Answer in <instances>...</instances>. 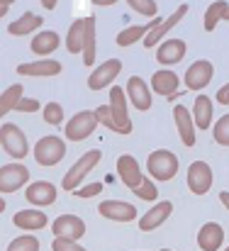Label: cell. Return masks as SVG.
I'll return each instance as SVG.
<instances>
[{
  "instance_id": "6da1fadb",
  "label": "cell",
  "mask_w": 229,
  "mask_h": 251,
  "mask_svg": "<svg viewBox=\"0 0 229 251\" xmlns=\"http://www.w3.org/2000/svg\"><path fill=\"white\" fill-rule=\"evenodd\" d=\"M178 156L173 154V151H168V149H156L149 154V159H147V168H149V176H152V180H158V183H166V180H171L176 173H178Z\"/></svg>"
},
{
  "instance_id": "7a4b0ae2",
  "label": "cell",
  "mask_w": 229,
  "mask_h": 251,
  "mask_svg": "<svg viewBox=\"0 0 229 251\" xmlns=\"http://www.w3.org/2000/svg\"><path fill=\"white\" fill-rule=\"evenodd\" d=\"M100 159H102L100 149H90V151H85L76 164L66 171V176H64V180H61V188H64V190H69V193H74L76 188H80L83 178H85L93 168L100 164Z\"/></svg>"
},
{
  "instance_id": "3957f363",
  "label": "cell",
  "mask_w": 229,
  "mask_h": 251,
  "mask_svg": "<svg viewBox=\"0 0 229 251\" xmlns=\"http://www.w3.org/2000/svg\"><path fill=\"white\" fill-rule=\"evenodd\" d=\"M66 156V142L61 137L47 134L34 144V161L39 166H56Z\"/></svg>"
},
{
  "instance_id": "277c9868",
  "label": "cell",
  "mask_w": 229,
  "mask_h": 251,
  "mask_svg": "<svg viewBox=\"0 0 229 251\" xmlns=\"http://www.w3.org/2000/svg\"><path fill=\"white\" fill-rule=\"evenodd\" d=\"M110 115H112V125L117 134H129L132 132V120H129V110H127V95L120 85L110 88Z\"/></svg>"
},
{
  "instance_id": "5b68a950",
  "label": "cell",
  "mask_w": 229,
  "mask_h": 251,
  "mask_svg": "<svg viewBox=\"0 0 229 251\" xmlns=\"http://www.w3.org/2000/svg\"><path fill=\"white\" fill-rule=\"evenodd\" d=\"M0 144H2L5 154L12 156V159H25L29 154L27 134L17 125H12V122H7V125L0 127Z\"/></svg>"
},
{
  "instance_id": "8992f818",
  "label": "cell",
  "mask_w": 229,
  "mask_h": 251,
  "mask_svg": "<svg viewBox=\"0 0 229 251\" xmlns=\"http://www.w3.org/2000/svg\"><path fill=\"white\" fill-rule=\"evenodd\" d=\"M95 127H98L95 112L93 110H80L64 125V132H66L69 142H83V139H88L95 132Z\"/></svg>"
},
{
  "instance_id": "52a82bcc",
  "label": "cell",
  "mask_w": 229,
  "mask_h": 251,
  "mask_svg": "<svg viewBox=\"0 0 229 251\" xmlns=\"http://www.w3.org/2000/svg\"><path fill=\"white\" fill-rule=\"evenodd\" d=\"M120 71H122V61H120V59H107V61H102L100 66H95V69L90 71L88 88H90V90H102V88L112 85V81L120 76Z\"/></svg>"
},
{
  "instance_id": "ba28073f",
  "label": "cell",
  "mask_w": 229,
  "mask_h": 251,
  "mask_svg": "<svg viewBox=\"0 0 229 251\" xmlns=\"http://www.w3.org/2000/svg\"><path fill=\"white\" fill-rule=\"evenodd\" d=\"M25 183H29V168L25 164L0 166V193H17Z\"/></svg>"
},
{
  "instance_id": "9c48e42d",
  "label": "cell",
  "mask_w": 229,
  "mask_h": 251,
  "mask_svg": "<svg viewBox=\"0 0 229 251\" xmlns=\"http://www.w3.org/2000/svg\"><path fill=\"white\" fill-rule=\"evenodd\" d=\"M212 76H215L212 64L207 59H198V61H193L188 66V71L183 76V83H185V88H190V90H203V88L210 85Z\"/></svg>"
},
{
  "instance_id": "30bf717a",
  "label": "cell",
  "mask_w": 229,
  "mask_h": 251,
  "mask_svg": "<svg viewBox=\"0 0 229 251\" xmlns=\"http://www.w3.org/2000/svg\"><path fill=\"white\" fill-rule=\"evenodd\" d=\"M51 232L56 239H69V242H76L85 234V222L78 217V215H59L54 222H51Z\"/></svg>"
},
{
  "instance_id": "8fae6325",
  "label": "cell",
  "mask_w": 229,
  "mask_h": 251,
  "mask_svg": "<svg viewBox=\"0 0 229 251\" xmlns=\"http://www.w3.org/2000/svg\"><path fill=\"white\" fill-rule=\"evenodd\" d=\"M212 168L210 164H205V161H193L190 166H188V188H190V193H195V195H205V193H210V188H212Z\"/></svg>"
},
{
  "instance_id": "7c38bea8",
  "label": "cell",
  "mask_w": 229,
  "mask_h": 251,
  "mask_svg": "<svg viewBox=\"0 0 229 251\" xmlns=\"http://www.w3.org/2000/svg\"><path fill=\"white\" fill-rule=\"evenodd\" d=\"M98 212L105 220H112V222H132V220H137V207L132 202H125V200H105V202L98 205Z\"/></svg>"
},
{
  "instance_id": "4fadbf2b",
  "label": "cell",
  "mask_w": 229,
  "mask_h": 251,
  "mask_svg": "<svg viewBox=\"0 0 229 251\" xmlns=\"http://www.w3.org/2000/svg\"><path fill=\"white\" fill-rule=\"evenodd\" d=\"M25 198H27V202H32L34 207L54 205V202H56V185L49 183V180H34V183L27 185Z\"/></svg>"
},
{
  "instance_id": "5bb4252c",
  "label": "cell",
  "mask_w": 229,
  "mask_h": 251,
  "mask_svg": "<svg viewBox=\"0 0 229 251\" xmlns=\"http://www.w3.org/2000/svg\"><path fill=\"white\" fill-rule=\"evenodd\" d=\"M198 247L203 251H220L225 247V229L220 222H205L198 232Z\"/></svg>"
},
{
  "instance_id": "9a60e30c",
  "label": "cell",
  "mask_w": 229,
  "mask_h": 251,
  "mask_svg": "<svg viewBox=\"0 0 229 251\" xmlns=\"http://www.w3.org/2000/svg\"><path fill=\"white\" fill-rule=\"evenodd\" d=\"M117 173H120V180H122L129 190L139 188V183H142V178H144V173H142V168H139V161H137L132 154H122V156L117 159Z\"/></svg>"
},
{
  "instance_id": "2e32d148",
  "label": "cell",
  "mask_w": 229,
  "mask_h": 251,
  "mask_svg": "<svg viewBox=\"0 0 229 251\" xmlns=\"http://www.w3.org/2000/svg\"><path fill=\"white\" fill-rule=\"evenodd\" d=\"M171 212H173V205H171L168 200L156 202V205H152L149 212H144V215L139 217V229H142V232H153V229H158V227L171 217Z\"/></svg>"
},
{
  "instance_id": "e0dca14e",
  "label": "cell",
  "mask_w": 229,
  "mask_h": 251,
  "mask_svg": "<svg viewBox=\"0 0 229 251\" xmlns=\"http://www.w3.org/2000/svg\"><path fill=\"white\" fill-rule=\"evenodd\" d=\"M125 95L129 98V102H132L139 112H147V110L152 107V90H149V85L144 83L139 76H132V78L127 81Z\"/></svg>"
},
{
  "instance_id": "ac0fdd59",
  "label": "cell",
  "mask_w": 229,
  "mask_h": 251,
  "mask_svg": "<svg viewBox=\"0 0 229 251\" xmlns=\"http://www.w3.org/2000/svg\"><path fill=\"white\" fill-rule=\"evenodd\" d=\"M185 51H188V47H185L183 39H166V42H161L158 49H156V61H158L161 66H173V64L183 61Z\"/></svg>"
},
{
  "instance_id": "d6986e66",
  "label": "cell",
  "mask_w": 229,
  "mask_h": 251,
  "mask_svg": "<svg viewBox=\"0 0 229 251\" xmlns=\"http://www.w3.org/2000/svg\"><path fill=\"white\" fill-rule=\"evenodd\" d=\"M173 120H176V129L178 137L185 147H195V125L190 117V110L185 105H173Z\"/></svg>"
},
{
  "instance_id": "ffe728a7",
  "label": "cell",
  "mask_w": 229,
  "mask_h": 251,
  "mask_svg": "<svg viewBox=\"0 0 229 251\" xmlns=\"http://www.w3.org/2000/svg\"><path fill=\"white\" fill-rule=\"evenodd\" d=\"M190 117H193L195 129H210V127H212V117H215L212 98H207V95H198L195 102H193Z\"/></svg>"
},
{
  "instance_id": "44dd1931",
  "label": "cell",
  "mask_w": 229,
  "mask_h": 251,
  "mask_svg": "<svg viewBox=\"0 0 229 251\" xmlns=\"http://www.w3.org/2000/svg\"><path fill=\"white\" fill-rule=\"evenodd\" d=\"M185 12H188V5H178V10H176L171 17H166L161 25H156L152 32L144 37V47H158V39H163V37H166V34H168V32L183 20V17H185Z\"/></svg>"
},
{
  "instance_id": "7402d4cb",
  "label": "cell",
  "mask_w": 229,
  "mask_h": 251,
  "mask_svg": "<svg viewBox=\"0 0 229 251\" xmlns=\"http://www.w3.org/2000/svg\"><path fill=\"white\" fill-rule=\"evenodd\" d=\"M61 69H64L61 61L39 59V61H32V64H20L17 66V74L20 76H42V78H49V76H59Z\"/></svg>"
},
{
  "instance_id": "603a6c76",
  "label": "cell",
  "mask_w": 229,
  "mask_h": 251,
  "mask_svg": "<svg viewBox=\"0 0 229 251\" xmlns=\"http://www.w3.org/2000/svg\"><path fill=\"white\" fill-rule=\"evenodd\" d=\"M178 85H180V78L171 69H161V71H156L152 76V88H153V93H158V95L171 98V95H176Z\"/></svg>"
},
{
  "instance_id": "cb8c5ba5",
  "label": "cell",
  "mask_w": 229,
  "mask_h": 251,
  "mask_svg": "<svg viewBox=\"0 0 229 251\" xmlns=\"http://www.w3.org/2000/svg\"><path fill=\"white\" fill-rule=\"evenodd\" d=\"M161 22H163L161 17H153L149 25H132V27H125V29L117 34V47H132V44H137L139 39H144L153 27L161 25Z\"/></svg>"
},
{
  "instance_id": "d4e9b609",
  "label": "cell",
  "mask_w": 229,
  "mask_h": 251,
  "mask_svg": "<svg viewBox=\"0 0 229 251\" xmlns=\"http://www.w3.org/2000/svg\"><path fill=\"white\" fill-rule=\"evenodd\" d=\"M61 47V39H59V34L56 32H51V29H42L39 34H34V39H32V44H29V49L37 54V56H49L51 51H56Z\"/></svg>"
},
{
  "instance_id": "484cf974",
  "label": "cell",
  "mask_w": 229,
  "mask_h": 251,
  "mask_svg": "<svg viewBox=\"0 0 229 251\" xmlns=\"http://www.w3.org/2000/svg\"><path fill=\"white\" fill-rule=\"evenodd\" d=\"M47 215L42 210H20L15 212L12 217V225L20 227V229H29V232H37V229H44L47 227Z\"/></svg>"
},
{
  "instance_id": "4316f807",
  "label": "cell",
  "mask_w": 229,
  "mask_h": 251,
  "mask_svg": "<svg viewBox=\"0 0 229 251\" xmlns=\"http://www.w3.org/2000/svg\"><path fill=\"white\" fill-rule=\"evenodd\" d=\"M44 22H42V17L37 15V12H22L17 20H12L10 25H7V32L12 34V37H25V34H32L37 27H42Z\"/></svg>"
},
{
  "instance_id": "83f0119b",
  "label": "cell",
  "mask_w": 229,
  "mask_h": 251,
  "mask_svg": "<svg viewBox=\"0 0 229 251\" xmlns=\"http://www.w3.org/2000/svg\"><path fill=\"white\" fill-rule=\"evenodd\" d=\"M85 29H88V17L76 20L71 27H69V34H66V49L71 54H80L83 51V44H85Z\"/></svg>"
},
{
  "instance_id": "f1b7e54d",
  "label": "cell",
  "mask_w": 229,
  "mask_h": 251,
  "mask_svg": "<svg viewBox=\"0 0 229 251\" xmlns=\"http://www.w3.org/2000/svg\"><path fill=\"white\" fill-rule=\"evenodd\" d=\"M227 7H229V2H225V0H217V2H210L207 5V10H205V29L207 32H215L217 22L225 20Z\"/></svg>"
},
{
  "instance_id": "f546056e",
  "label": "cell",
  "mask_w": 229,
  "mask_h": 251,
  "mask_svg": "<svg viewBox=\"0 0 229 251\" xmlns=\"http://www.w3.org/2000/svg\"><path fill=\"white\" fill-rule=\"evenodd\" d=\"M83 64L93 66L95 64V20L88 17V29H85V44H83Z\"/></svg>"
},
{
  "instance_id": "4dcf8cb0",
  "label": "cell",
  "mask_w": 229,
  "mask_h": 251,
  "mask_svg": "<svg viewBox=\"0 0 229 251\" xmlns=\"http://www.w3.org/2000/svg\"><path fill=\"white\" fill-rule=\"evenodd\" d=\"M20 98H22V85H10V88L0 95V120H2L10 110H15V105L20 102Z\"/></svg>"
},
{
  "instance_id": "1f68e13d",
  "label": "cell",
  "mask_w": 229,
  "mask_h": 251,
  "mask_svg": "<svg viewBox=\"0 0 229 251\" xmlns=\"http://www.w3.org/2000/svg\"><path fill=\"white\" fill-rule=\"evenodd\" d=\"M42 117H44L47 125L61 127V122H64V107H61V102H47L44 110H42Z\"/></svg>"
},
{
  "instance_id": "d6a6232c",
  "label": "cell",
  "mask_w": 229,
  "mask_h": 251,
  "mask_svg": "<svg viewBox=\"0 0 229 251\" xmlns=\"http://www.w3.org/2000/svg\"><path fill=\"white\" fill-rule=\"evenodd\" d=\"M212 137L220 147H229V112L222 115L215 125H212Z\"/></svg>"
},
{
  "instance_id": "836d02e7",
  "label": "cell",
  "mask_w": 229,
  "mask_h": 251,
  "mask_svg": "<svg viewBox=\"0 0 229 251\" xmlns=\"http://www.w3.org/2000/svg\"><path fill=\"white\" fill-rule=\"evenodd\" d=\"M7 251H39V239L32 237V234H22V237H15L10 242Z\"/></svg>"
},
{
  "instance_id": "e575fe53",
  "label": "cell",
  "mask_w": 229,
  "mask_h": 251,
  "mask_svg": "<svg viewBox=\"0 0 229 251\" xmlns=\"http://www.w3.org/2000/svg\"><path fill=\"white\" fill-rule=\"evenodd\" d=\"M134 195H137L139 200H147V202H153V200L158 198V190H156V183H153L152 178H142V183H139V188H134Z\"/></svg>"
},
{
  "instance_id": "d590c367",
  "label": "cell",
  "mask_w": 229,
  "mask_h": 251,
  "mask_svg": "<svg viewBox=\"0 0 229 251\" xmlns=\"http://www.w3.org/2000/svg\"><path fill=\"white\" fill-rule=\"evenodd\" d=\"M127 5L134 12L147 15V17H156V12H158V2L156 0H127Z\"/></svg>"
},
{
  "instance_id": "8d00e7d4",
  "label": "cell",
  "mask_w": 229,
  "mask_h": 251,
  "mask_svg": "<svg viewBox=\"0 0 229 251\" xmlns=\"http://www.w3.org/2000/svg\"><path fill=\"white\" fill-rule=\"evenodd\" d=\"M102 183L98 180V183H88V185H83V188H76L74 193H76L78 198H95V195H100L102 193Z\"/></svg>"
},
{
  "instance_id": "74e56055",
  "label": "cell",
  "mask_w": 229,
  "mask_h": 251,
  "mask_svg": "<svg viewBox=\"0 0 229 251\" xmlns=\"http://www.w3.org/2000/svg\"><path fill=\"white\" fill-rule=\"evenodd\" d=\"M95 112V120H98V125H105V127H110L112 132H115V125H112V115H110V107L107 105H100L98 110H93Z\"/></svg>"
},
{
  "instance_id": "f35d334b",
  "label": "cell",
  "mask_w": 229,
  "mask_h": 251,
  "mask_svg": "<svg viewBox=\"0 0 229 251\" xmlns=\"http://www.w3.org/2000/svg\"><path fill=\"white\" fill-rule=\"evenodd\" d=\"M39 107H42V105H39V100H34V98H25V95H22V98H20V102L15 105V110H17V112H37Z\"/></svg>"
},
{
  "instance_id": "ab89813d",
  "label": "cell",
  "mask_w": 229,
  "mask_h": 251,
  "mask_svg": "<svg viewBox=\"0 0 229 251\" xmlns=\"http://www.w3.org/2000/svg\"><path fill=\"white\" fill-rule=\"evenodd\" d=\"M51 249L54 251H88V249H83L78 242H69V239H54L51 242Z\"/></svg>"
},
{
  "instance_id": "60d3db41",
  "label": "cell",
  "mask_w": 229,
  "mask_h": 251,
  "mask_svg": "<svg viewBox=\"0 0 229 251\" xmlns=\"http://www.w3.org/2000/svg\"><path fill=\"white\" fill-rule=\"evenodd\" d=\"M217 102H220V105H229V83L222 85V88L217 90Z\"/></svg>"
},
{
  "instance_id": "b9f144b4",
  "label": "cell",
  "mask_w": 229,
  "mask_h": 251,
  "mask_svg": "<svg viewBox=\"0 0 229 251\" xmlns=\"http://www.w3.org/2000/svg\"><path fill=\"white\" fill-rule=\"evenodd\" d=\"M10 7H12V2H10V0H0V17H2V15H7V10H10Z\"/></svg>"
},
{
  "instance_id": "7bdbcfd3",
  "label": "cell",
  "mask_w": 229,
  "mask_h": 251,
  "mask_svg": "<svg viewBox=\"0 0 229 251\" xmlns=\"http://www.w3.org/2000/svg\"><path fill=\"white\" fill-rule=\"evenodd\" d=\"M220 202L229 210V190H222V193H220Z\"/></svg>"
},
{
  "instance_id": "ee69618b",
  "label": "cell",
  "mask_w": 229,
  "mask_h": 251,
  "mask_svg": "<svg viewBox=\"0 0 229 251\" xmlns=\"http://www.w3.org/2000/svg\"><path fill=\"white\" fill-rule=\"evenodd\" d=\"M56 5H59L56 0H44V2H42V7H47V10H54Z\"/></svg>"
},
{
  "instance_id": "f6af8a7d",
  "label": "cell",
  "mask_w": 229,
  "mask_h": 251,
  "mask_svg": "<svg viewBox=\"0 0 229 251\" xmlns=\"http://www.w3.org/2000/svg\"><path fill=\"white\" fill-rule=\"evenodd\" d=\"M117 0H95V5H100V7H107V5H115Z\"/></svg>"
},
{
  "instance_id": "bcb514c9",
  "label": "cell",
  "mask_w": 229,
  "mask_h": 251,
  "mask_svg": "<svg viewBox=\"0 0 229 251\" xmlns=\"http://www.w3.org/2000/svg\"><path fill=\"white\" fill-rule=\"evenodd\" d=\"M2 212H5V200L0 198V215H2Z\"/></svg>"
},
{
  "instance_id": "7dc6e473",
  "label": "cell",
  "mask_w": 229,
  "mask_h": 251,
  "mask_svg": "<svg viewBox=\"0 0 229 251\" xmlns=\"http://www.w3.org/2000/svg\"><path fill=\"white\" fill-rule=\"evenodd\" d=\"M225 20H229V7H227V12H225Z\"/></svg>"
},
{
  "instance_id": "c3c4849f",
  "label": "cell",
  "mask_w": 229,
  "mask_h": 251,
  "mask_svg": "<svg viewBox=\"0 0 229 251\" xmlns=\"http://www.w3.org/2000/svg\"><path fill=\"white\" fill-rule=\"evenodd\" d=\"M220 251H229V247H225V249H220Z\"/></svg>"
},
{
  "instance_id": "681fc988",
  "label": "cell",
  "mask_w": 229,
  "mask_h": 251,
  "mask_svg": "<svg viewBox=\"0 0 229 251\" xmlns=\"http://www.w3.org/2000/svg\"><path fill=\"white\" fill-rule=\"evenodd\" d=\"M161 251H173V249H161Z\"/></svg>"
}]
</instances>
